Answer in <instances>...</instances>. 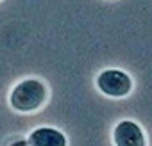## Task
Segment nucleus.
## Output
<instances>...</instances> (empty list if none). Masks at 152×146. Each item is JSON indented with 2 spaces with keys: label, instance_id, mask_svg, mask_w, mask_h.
I'll return each mask as SVG.
<instances>
[{
  "label": "nucleus",
  "instance_id": "7ed1b4c3",
  "mask_svg": "<svg viewBox=\"0 0 152 146\" xmlns=\"http://www.w3.org/2000/svg\"><path fill=\"white\" fill-rule=\"evenodd\" d=\"M113 141L115 146H147L141 126L131 119H124L115 126Z\"/></svg>",
  "mask_w": 152,
  "mask_h": 146
},
{
  "label": "nucleus",
  "instance_id": "f257e3e1",
  "mask_svg": "<svg viewBox=\"0 0 152 146\" xmlns=\"http://www.w3.org/2000/svg\"><path fill=\"white\" fill-rule=\"evenodd\" d=\"M47 100V87L43 82L36 79L22 80L15 86L9 96V103L18 112H32L38 111Z\"/></svg>",
  "mask_w": 152,
  "mask_h": 146
},
{
  "label": "nucleus",
  "instance_id": "20e7f679",
  "mask_svg": "<svg viewBox=\"0 0 152 146\" xmlns=\"http://www.w3.org/2000/svg\"><path fill=\"white\" fill-rule=\"evenodd\" d=\"M29 146H66V137L61 130L52 126H39L31 132Z\"/></svg>",
  "mask_w": 152,
  "mask_h": 146
},
{
  "label": "nucleus",
  "instance_id": "f03ea898",
  "mask_svg": "<svg viewBox=\"0 0 152 146\" xmlns=\"http://www.w3.org/2000/svg\"><path fill=\"white\" fill-rule=\"evenodd\" d=\"M97 87L106 96L124 98L132 89V79L122 69H104L97 77Z\"/></svg>",
  "mask_w": 152,
  "mask_h": 146
}]
</instances>
